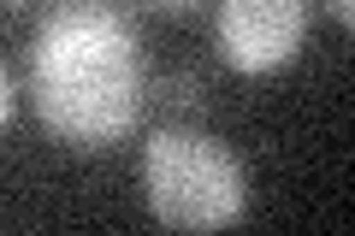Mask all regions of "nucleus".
Segmentation results:
<instances>
[{"instance_id":"f257e3e1","label":"nucleus","mask_w":355,"mask_h":236,"mask_svg":"<svg viewBox=\"0 0 355 236\" xmlns=\"http://www.w3.org/2000/svg\"><path fill=\"white\" fill-rule=\"evenodd\" d=\"M30 107L42 130L77 154H107L137 136L148 71L130 12L113 0H60L30 36Z\"/></svg>"},{"instance_id":"f03ea898","label":"nucleus","mask_w":355,"mask_h":236,"mask_svg":"<svg viewBox=\"0 0 355 236\" xmlns=\"http://www.w3.org/2000/svg\"><path fill=\"white\" fill-rule=\"evenodd\" d=\"M142 195L172 230H225L249 212V172L219 136L160 125L142 142Z\"/></svg>"},{"instance_id":"7ed1b4c3","label":"nucleus","mask_w":355,"mask_h":236,"mask_svg":"<svg viewBox=\"0 0 355 236\" xmlns=\"http://www.w3.org/2000/svg\"><path fill=\"white\" fill-rule=\"evenodd\" d=\"M219 53L231 71L266 77L291 65L308 42V0H219Z\"/></svg>"},{"instance_id":"20e7f679","label":"nucleus","mask_w":355,"mask_h":236,"mask_svg":"<svg viewBox=\"0 0 355 236\" xmlns=\"http://www.w3.org/2000/svg\"><path fill=\"white\" fill-rule=\"evenodd\" d=\"M148 100H166V107H178V112H196L202 107V77H166V83H154L148 89Z\"/></svg>"},{"instance_id":"39448f33","label":"nucleus","mask_w":355,"mask_h":236,"mask_svg":"<svg viewBox=\"0 0 355 236\" xmlns=\"http://www.w3.org/2000/svg\"><path fill=\"white\" fill-rule=\"evenodd\" d=\"M142 12H160V18H184V12H196V6H207V0H137Z\"/></svg>"},{"instance_id":"423d86ee","label":"nucleus","mask_w":355,"mask_h":236,"mask_svg":"<svg viewBox=\"0 0 355 236\" xmlns=\"http://www.w3.org/2000/svg\"><path fill=\"white\" fill-rule=\"evenodd\" d=\"M12 107H18V95H12V77L0 71V130H6V118H12Z\"/></svg>"},{"instance_id":"0eeeda50","label":"nucleus","mask_w":355,"mask_h":236,"mask_svg":"<svg viewBox=\"0 0 355 236\" xmlns=\"http://www.w3.org/2000/svg\"><path fill=\"white\" fill-rule=\"evenodd\" d=\"M326 6H331V18H338V24H349V18H355V0H326Z\"/></svg>"},{"instance_id":"6e6552de","label":"nucleus","mask_w":355,"mask_h":236,"mask_svg":"<svg viewBox=\"0 0 355 236\" xmlns=\"http://www.w3.org/2000/svg\"><path fill=\"white\" fill-rule=\"evenodd\" d=\"M0 6H30V0H0Z\"/></svg>"}]
</instances>
